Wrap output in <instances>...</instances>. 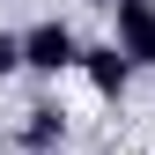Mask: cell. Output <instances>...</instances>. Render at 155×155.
Masks as SVG:
<instances>
[{"mask_svg": "<svg viewBox=\"0 0 155 155\" xmlns=\"http://www.w3.org/2000/svg\"><path fill=\"white\" fill-rule=\"evenodd\" d=\"M81 67V37H74L67 22H37L22 30V74H45V81H59V74Z\"/></svg>", "mask_w": 155, "mask_h": 155, "instance_id": "obj_1", "label": "cell"}, {"mask_svg": "<svg viewBox=\"0 0 155 155\" xmlns=\"http://www.w3.org/2000/svg\"><path fill=\"white\" fill-rule=\"evenodd\" d=\"M74 74H81L104 104H118V96L133 89V59H126L118 45H81V67H74Z\"/></svg>", "mask_w": 155, "mask_h": 155, "instance_id": "obj_2", "label": "cell"}, {"mask_svg": "<svg viewBox=\"0 0 155 155\" xmlns=\"http://www.w3.org/2000/svg\"><path fill=\"white\" fill-rule=\"evenodd\" d=\"M111 45H118L133 67H155V8L148 0H118V37H111Z\"/></svg>", "mask_w": 155, "mask_h": 155, "instance_id": "obj_3", "label": "cell"}, {"mask_svg": "<svg viewBox=\"0 0 155 155\" xmlns=\"http://www.w3.org/2000/svg\"><path fill=\"white\" fill-rule=\"evenodd\" d=\"M59 133H67V118H59L52 104H37V111H30V126H22V140H30V148H52Z\"/></svg>", "mask_w": 155, "mask_h": 155, "instance_id": "obj_4", "label": "cell"}, {"mask_svg": "<svg viewBox=\"0 0 155 155\" xmlns=\"http://www.w3.org/2000/svg\"><path fill=\"white\" fill-rule=\"evenodd\" d=\"M22 74V30H0V81Z\"/></svg>", "mask_w": 155, "mask_h": 155, "instance_id": "obj_5", "label": "cell"}]
</instances>
